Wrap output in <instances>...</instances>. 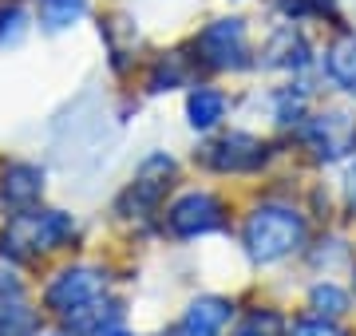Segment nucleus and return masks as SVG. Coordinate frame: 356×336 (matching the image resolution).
I'll list each match as a JSON object with an SVG mask.
<instances>
[{"label":"nucleus","mask_w":356,"mask_h":336,"mask_svg":"<svg viewBox=\"0 0 356 336\" xmlns=\"http://www.w3.org/2000/svg\"><path fill=\"white\" fill-rule=\"evenodd\" d=\"M79 221L67 210H51V206H36L8 218L4 233H0V253L13 261H32L44 253H56L76 242Z\"/></svg>","instance_id":"nucleus-1"},{"label":"nucleus","mask_w":356,"mask_h":336,"mask_svg":"<svg viewBox=\"0 0 356 336\" xmlns=\"http://www.w3.org/2000/svg\"><path fill=\"white\" fill-rule=\"evenodd\" d=\"M305 214L285 206V202H266L257 206L242 226V246L254 265H277L293 258L305 246Z\"/></svg>","instance_id":"nucleus-2"},{"label":"nucleus","mask_w":356,"mask_h":336,"mask_svg":"<svg viewBox=\"0 0 356 336\" xmlns=\"http://www.w3.org/2000/svg\"><path fill=\"white\" fill-rule=\"evenodd\" d=\"M186 52H191L194 67L222 72V76H238V72L257 67V52H254V40H250L245 16H214V20H206L191 36Z\"/></svg>","instance_id":"nucleus-3"},{"label":"nucleus","mask_w":356,"mask_h":336,"mask_svg":"<svg viewBox=\"0 0 356 336\" xmlns=\"http://www.w3.org/2000/svg\"><path fill=\"white\" fill-rule=\"evenodd\" d=\"M175 178H178V162L166 151L147 155L139 162V170H135V178L127 182V190L115 202V214H123V218H154L163 198L170 194Z\"/></svg>","instance_id":"nucleus-4"},{"label":"nucleus","mask_w":356,"mask_h":336,"mask_svg":"<svg viewBox=\"0 0 356 336\" xmlns=\"http://www.w3.org/2000/svg\"><path fill=\"white\" fill-rule=\"evenodd\" d=\"M194 162L214 174H254L269 162V142L250 131H222L194 151Z\"/></svg>","instance_id":"nucleus-5"},{"label":"nucleus","mask_w":356,"mask_h":336,"mask_svg":"<svg viewBox=\"0 0 356 336\" xmlns=\"http://www.w3.org/2000/svg\"><path fill=\"white\" fill-rule=\"evenodd\" d=\"M103 297H107V273L99 265H67L44 285V305L60 321L76 317L79 309H88Z\"/></svg>","instance_id":"nucleus-6"},{"label":"nucleus","mask_w":356,"mask_h":336,"mask_svg":"<svg viewBox=\"0 0 356 336\" xmlns=\"http://www.w3.org/2000/svg\"><path fill=\"white\" fill-rule=\"evenodd\" d=\"M301 142L313 151L317 162L332 167V162L356 155V115L353 111H341V107H325L317 115H305Z\"/></svg>","instance_id":"nucleus-7"},{"label":"nucleus","mask_w":356,"mask_h":336,"mask_svg":"<svg viewBox=\"0 0 356 336\" xmlns=\"http://www.w3.org/2000/svg\"><path fill=\"white\" fill-rule=\"evenodd\" d=\"M222 226H226V206L210 190H186L163 214V230L170 237H178V242H194V237L218 233Z\"/></svg>","instance_id":"nucleus-8"},{"label":"nucleus","mask_w":356,"mask_h":336,"mask_svg":"<svg viewBox=\"0 0 356 336\" xmlns=\"http://www.w3.org/2000/svg\"><path fill=\"white\" fill-rule=\"evenodd\" d=\"M44 190H48V174L40 162H28V158H13L0 167V214L4 218H16L24 210H36L44 202Z\"/></svg>","instance_id":"nucleus-9"},{"label":"nucleus","mask_w":356,"mask_h":336,"mask_svg":"<svg viewBox=\"0 0 356 336\" xmlns=\"http://www.w3.org/2000/svg\"><path fill=\"white\" fill-rule=\"evenodd\" d=\"M257 67L266 72H281V76H301L313 67V44L301 32V24H285L281 20L266 36V44L257 48Z\"/></svg>","instance_id":"nucleus-10"},{"label":"nucleus","mask_w":356,"mask_h":336,"mask_svg":"<svg viewBox=\"0 0 356 336\" xmlns=\"http://www.w3.org/2000/svg\"><path fill=\"white\" fill-rule=\"evenodd\" d=\"M99 40H103V52H107V64H111L115 76H127L131 67L139 64L143 32H139V20L127 8H111V12L99 16Z\"/></svg>","instance_id":"nucleus-11"},{"label":"nucleus","mask_w":356,"mask_h":336,"mask_svg":"<svg viewBox=\"0 0 356 336\" xmlns=\"http://www.w3.org/2000/svg\"><path fill=\"white\" fill-rule=\"evenodd\" d=\"M194 60L186 48H170V52H154L143 67V91L147 95H166L178 87H194Z\"/></svg>","instance_id":"nucleus-12"},{"label":"nucleus","mask_w":356,"mask_h":336,"mask_svg":"<svg viewBox=\"0 0 356 336\" xmlns=\"http://www.w3.org/2000/svg\"><path fill=\"white\" fill-rule=\"evenodd\" d=\"M36 309L16 273H0V336H36Z\"/></svg>","instance_id":"nucleus-13"},{"label":"nucleus","mask_w":356,"mask_h":336,"mask_svg":"<svg viewBox=\"0 0 356 336\" xmlns=\"http://www.w3.org/2000/svg\"><path fill=\"white\" fill-rule=\"evenodd\" d=\"M182 111H186V127L191 131L214 135V131L226 123V115L234 111V99H229L222 87H214V83H194V87L186 91Z\"/></svg>","instance_id":"nucleus-14"},{"label":"nucleus","mask_w":356,"mask_h":336,"mask_svg":"<svg viewBox=\"0 0 356 336\" xmlns=\"http://www.w3.org/2000/svg\"><path fill=\"white\" fill-rule=\"evenodd\" d=\"M321 76L329 79L337 91H344L348 99H356V32L353 28H337V36L325 44Z\"/></svg>","instance_id":"nucleus-15"},{"label":"nucleus","mask_w":356,"mask_h":336,"mask_svg":"<svg viewBox=\"0 0 356 336\" xmlns=\"http://www.w3.org/2000/svg\"><path fill=\"white\" fill-rule=\"evenodd\" d=\"M95 12L91 0H32V20L40 36H67Z\"/></svg>","instance_id":"nucleus-16"},{"label":"nucleus","mask_w":356,"mask_h":336,"mask_svg":"<svg viewBox=\"0 0 356 336\" xmlns=\"http://www.w3.org/2000/svg\"><path fill=\"white\" fill-rule=\"evenodd\" d=\"M234 321V301L226 297H198L182 312L175 336H222Z\"/></svg>","instance_id":"nucleus-17"},{"label":"nucleus","mask_w":356,"mask_h":336,"mask_svg":"<svg viewBox=\"0 0 356 336\" xmlns=\"http://www.w3.org/2000/svg\"><path fill=\"white\" fill-rule=\"evenodd\" d=\"M269 4L285 24H317V20H325L332 28H344V12L337 0H269Z\"/></svg>","instance_id":"nucleus-18"},{"label":"nucleus","mask_w":356,"mask_h":336,"mask_svg":"<svg viewBox=\"0 0 356 336\" xmlns=\"http://www.w3.org/2000/svg\"><path fill=\"white\" fill-rule=\"evenodd\" d=\"M32 8L28 4H8V0H0V52H16L28 36H32Z\"/></svg>","instance_id":"nucleus-19"},{"label":"nucleus","mask_w":356,"mask_h":336,"mask_svg":"<svg viewBox=\"0 0 356 336\" xmlns=\"http://www.w3.org/2000/svg\"><path fill=\"white\" fill-rule=\"evenodd\" d=\"M309 309L317 312L321 321H337V317L348 312V293L332 281H317L309 289Z\"/></svg>","instance_id":"nucleus-20"},{"label":"nucleus","mask_w":356,"mask_h":336,"mask_svg":"<svg viewBox=\"0 0 356 336\" xmlns=\"http://www.w3.org/2000/svg\"><path fill=\"white\" fill-rule=\"evenodd\" d=\"M242 333L245 336H285V317L273 309H254L242 321Z\"/></svg>","instance_id":"nucleus-21"},{"label":"nucleus","mask_w":356,"mask_h":336,"mask_svg":"<svg viewBox=\"0 0 356 336\" xmlns=\"http://www.w3.org/2000/svg\"><path fill=\"white\" fill-rule=\"evenodd\" d=\"M293 336H344V333H337L329 321H305L293 328Z\"/></svg>","instance_id":"nucleus-22"},{"label":"nucleus","mask_w":356,"mask_h":336,"mask_svg":"<svg viewBox=\"0 0 356 336\" xmlns=\"http://www.w3.org/2000/svg\"><path fill=\"white\" fill-rule=\"evenodd\" d=\"M341 190H344V202H348V210L356 214V162H348V170H344V182H341Z\"/></svg>","instance_id":"nucleus-23"},{"label":"nucleus","mask_w":356,"mask_h":336,"mask_svg":"<svg viewBox=\"0 0 356 336\" xmlns=\"http://www.w3.org/2000/svg\"><path fill=\"white\" fill-rule=\"evenodd\" d=\"M95 336H131L127 328H119V324H111V328H103V333H95Z\"/></svg>","instance_id":"nucleus-24"},{"label":"nucleus","mask_w":356,"mask_h":336,"mask_svg":"<svg viewBox=\"0 0 356 336\" xmlns=\"http://www.w3.org/2000/svg\"><path fill=\"white\" fill-rule=\"evenodd\" d=\"M8 4H32V0H8Z\"/></svg>","instance_id":"nucleus-25"},{"label":"nucleus","mask_w":356,"mask_h":336,"mask_svg":"<svg viewBox=\"0 0 356 336\" xmlns=\"http://www.w3.org/2000/svg\"><path fill=\"white\" fill-rule=\"evenodd\" d=\"M353 289H356V273H353Z\"/></svg>","instance_id":"nucleus-26"},{"label":"nucleus","mask_w":356,"mask_h":336,"mask_svg":"<svg viewBox=\"0 0 356 336\" xmlns=\"http://www.w3.org/2000/svg\"><path fill=\"white\" fill-rule=\"evenodd\" d=\"M238 336H245V333H242V328H238Z\"/></svg>","instance_id":"nucleus-27"}]
</instances>
